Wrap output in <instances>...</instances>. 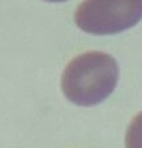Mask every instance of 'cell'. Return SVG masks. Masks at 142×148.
Segmentation results:
<instances>
[{
	"instance_id": "cell-1",
	"label": "cell",
	"mask_w": 142,
	"mask_h": 148,
	"mask_svg": "<svg viewBox=\"0 0 142 148\" xmlns=\"http://www.w3.org/2000/svg\"><path fill=\"white\" fill-rule=\"evenodd\" d=\"M119 81V65L110 53L90 51L78 55L61 74V91L73 104L93 107L114 92Z\"/></svg>"
},
{
	"instance_id": "cell-2",
	"label": "cell",
	"mask_w": 142,
	"mask_h": 148,
	"mask_svg": "<svg viewBox=\"0 0 142 148\" xmlns=\"http://www.w3.org/2000/svg\"><path fill=\"white\" fill-rule=\"evenodd\" d=\"M142 20V0H83L74 22L94 35H112L132 29Z\"/></svg>"
},
{
	"instance_id": "cell-3",
	"label": "cell",
	"mask_w": 142,
	"mask_h": 148,
	"mask_svg": "<svg viewBox=\"0 0 142 148\" xmlns=\"http://www.w3.org/2000/svg\"><path fill=\"white\" fill-rule=\"evenodd\" d=\"M127 148H142V112L130 122L125 135Z\"/></svg>"
},
{
	"instance_id": "cell-4",
	"label": "cell",
	"mask_w": 142,
	"mask_h": 148,
	"mask_svg": "<svg viewBox=\"0 0 142 148\" xmlns=\"http://www.w3.org/2000/svg\"><path fill=\"white\" fill-rule=\"evenodd\" d=\"M46 1H51V3H61V1H67V0H46Z\"/></svg>"
}]
</instances>
